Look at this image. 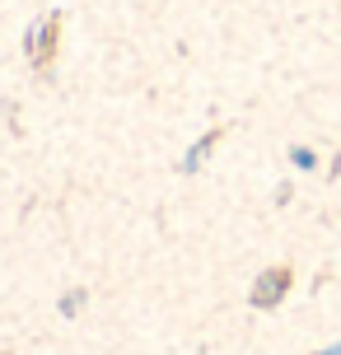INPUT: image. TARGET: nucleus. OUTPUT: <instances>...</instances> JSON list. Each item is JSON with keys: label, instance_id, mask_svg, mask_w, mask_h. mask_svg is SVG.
<instances>
[{"label": "nucleus", "instance_id": "obj_3", "mask_svg": "<svg viewBox=\"0 0 341 355\" xmlns=\"http://www.w3.org/2000/svg\"><path fill=\"white\" fill-rule=\"evenodd\" d=\"M216 145H220V131H206V136H201V141L192 145L187 155H182V173H197L201 164H206V155H211Z\"/></svg>", "mask_w": 341, "mask_h": 355}, {"label": "nucleus", "instance_id": "obj_1", "mask_svg": "<svg viewBox=\"0 0 341 355\" xmlns=\"http://www.w3.org/2000/svg\"><path fill=\"white\" fill-rule=\"evenodd\" d=\"M290 285H295V271L290 266H267V271H257V281L248 290V304L252 309H276L290 295Z\"/></svg>", "mask_w": 341, "mask_h": 355}, {"label": "nucleus", "instance_id": "obj_5", "mask_svg": "<svg viewBox=\"0 0 341 355\" xmlns=\"http://www.w3.org/2000/svg\"><path fill=\"white\" fill-rule=\"evenodd\" d=\"M80 304H85V290H75V295H61V313H80Z\"/></svg>", "mask_w": 341, "mask_h": 355}, {"label": "nucleus", "instance_id": "obj_2", "mask_svg": "<svg viewBox=\"0 0 341 355\" xmlns=\"http://www.w3.org/2000/svg\"><path fill=\"white\" fill-rule=\"evenodd\" d=\"M24 52H28V61H37V66H47L56 52V19H37L33 28H28V37H24Z\"/></svg>", "mask_w": 341, "mask_h": 355}, {"label": "nucleus", "instance_id": "obj_6", "mask_svg": "<svg viewBox=\"0 0 341 355\" xmlns=\"http://www.w3.org/2000/svg\"><path fill=\"white\" fill-rule=\"evenodd\" d=\"M318 355H341V341H337V346H327V351H318Z\"/></svg>", "mask_w": 341, "mask_h": 355}, {"label": "nucleus", "instance_id": "obj_4", "mask_svg": "<svg viewBox=\"0 0 341 355\" xmlns=\"http://www.w3.org/2000/svg\"><path fill=\"white\" fill-rule=\"evenodd\" d=\"M290 159L299 164V168H313V164H318V155H313L308 145H295V150H290Z\"/></svg>", "mask_w": 341, "mask_h": 355}]
</instances>
